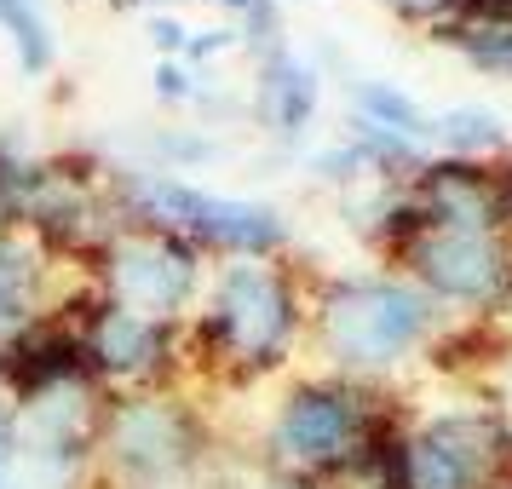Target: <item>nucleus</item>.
Returning a JSON list of instances; mask_svg holds the SVG:
<instances>
[{
	"instance_id": "obj_1",
	"label": "nucleus",
	"mask_w": 512,
	"mask_h": 489,
	"mask_svg": "<svg viewBox=\"0 0 512 489\" xmlns=\"http://www.w3.org/2000/svg\"><path fill=\"white\" fill-rule=\"evenodd\" d=\"M121 196L150 231L213 242V248H231V254H271L288 236L271 208L213 196V190H196L185 179H167V173H121Z\"/></svg>"
},
{
	"instance_id": "obj_2",
	"label": "nucleus",
	"mask_w": 512,
	"mask_h": 489,
	"mask_svg": "<svg viewBox=\"0 0 512 489\" xmlns=\"http://www.w3.org/2000/svg\"><path fill=\"white\" fill-rule=\"evenodd\" d=\"M432 311L397 282H340L323 300V340L346 369H386L415 346Z\"/></svg>"
},
{
	"instance_id": "obj_3",
	"label": "nucleus",
	"mask_w": 512,
	"mask_h": 489,
	"mask_svg": "<svg viewBox=\"0 0 512 489\" xmlns=\"http://www.w3.org/2000/svg\"><path fill=\"white\" fill-rule=\"evenodd\" d=\"M208 340H219L225 351L248 357L254 369H271L294 334V294L277 271L265 265H231L219 288H213V311L202 323Z\"/></svg>"
},
{
	"instance_id": "obj_4",
	"label": "nucleus",
	"mask_w": 512,
	"mask_h": 489,
	"mask_svg": "<svg viewBox=\"0 0 512 489\" xmlns=\"http://www.w3.org/2000/svg\"><path fill=\"white\" fill-rule=\"evenodd\" d=\"M104 300L133 311V317H150V323H167L179 317L196 288V248L185 236H121L116 248H104Z\"/></svg>"
},
{
	"instance_id": "obj_5",
	"label": "nucleus",
	"mask_w": 512,
	"mask_h": 489,
	"mask_svg": "<svg viewBox=\"0 0 512 489\" xmlns=\"http://www.w3.org/2000/svg\"><path fill=\"white\" fill-rule=\"evenodd\" d=\"M104 449L121 472L156 484L196 461V420L167 397H121L104 420Z\"/></svg>"
},
{
	"instance_id": "obj_6",
	"label": "nucleus",
	"mask_w": 512,
	"mask_h": 489,
	"mask_svg": "<svg viewBox=\"0 0 512 489\" xmlns=\"http://www.w3.org/2000/svg\"><path fill=\"white\" fill-rule=\"evenodd\" d=\"M507 455V432L489 415H438L415 443H403L409 489H478Z\"/></svg>"
},
{
	"instance_id": "obj_7",
	"label": "nucleus",
	"mask_w": 512,
	"mask_h": 489,
	"mask_svg": "<svg viewBox=\"0 0 512 489\" xmlns=\"http://www.w3.org/2000/svg\"><path fill=\"white\" fill-rule=\"evenodd\" d=\"M87 346H81V328L64 323H29L24 334H12L0 346V386L12 397V409H29L52 392H70L87 380Z\"/></svg>"
},
{
	"instance_id": "obj_8",
	"label": "nucleus",
	"mask_w": 512,
	"mask_h": 489,
	"mask_svg": "<svg viewBox=\"0 0 512 489\" xmlns=\"http://www.w3.org/2000/svg\"><path fill=\"white\" fill-rule=\"evenodd\" d=\"M363 438V409L346 386H300L277 415V449L300 466H334Z\"/></svg>"
},
{
	"instance_id": "obj_9",
	"label": "nucleus",
	"mask_w": 512,
	"mask_h": 489,
	"mask_svg": "<svg viewBox=\"0 0 512 489\" xmlns=\"http://www.w3.org/2000/svg\"><path fill=\"white\" fill-rule=\"evenodd\" d=\"M81 346H87V369L110 380H144L167 363V323L93 300V311H81Z\"/></svg>"
},
{
	"instance_id": "obj_10",
	"label": "nucleus",
	"mask_w": 512,
	"mask_h": 489,
	"mask_svg": "<svg viewBox=\"0 0 512 489\" xmlns=\"http://www.w3.org/2000/svg\"><path fill=\"white\" fill-rule=\"evenodd\" d=\"M409 259L438 294H455V300H489L507 282V254L484 231H426L415 236Z\"/></svg>"
},
{
	"instance_id": "obj_11",
	"label": "nucleus",
	"mask_w": 512,
	"mask_h": 489,
	"mask_svg": "<svg viewBox=\"0 0 512 489\" xmlns=\"http://www.w3.org/2000/svg\"><path fill=\"white\" fill-rule=\"evenodd\" d=\"M507 213V190L489 185L478 167L466 162H443L426 167L420 179V219L438 231H489Z\"/></svg>"
},
{
	"instance_id": "obj_12",
	"label": "nucleus",
	"mask_w": 512,
	"mask_h": 489,
	"mask_svg": "<svg viewBox=\"0 0 512 489\" xmlns=\"http://www.w3.org/2000/svg\"><path fill=\"white\" fill-rule=\"evenodd\" d=\"M259 93H265V121L277 127L282 139H300L305 127H311V110H317V75L305 70L294 52H271V58H265Z\"/></svg>"
},
{
	"instance_id": "obj_13",
	"label": "nucleus",
	"mask_w": 512,
	"mask_h": 489,
	"mask_svg": "<svg viewBox=\"0 0 512 489\" xmlns=\"http://www.w3.org/2000/svg\"><path fill=\"white\" fill-rule=\"evenodd\" d=\"M35 294H41V254L0 231V346L35 323Z\"/></svg>"
},
{
	"instance_id": "obj_14",
	"label": "nucleus",
	"mask_w": 512,
	"mask_h": 489,
	"mask_svg": "<svg viewBox=\"0 0 512 489\" xmlns=\"http://www.w3.org/2000/svg\"><path fill=\"white\" fill-rule=\"evenodd\" d=\"M357 110H363L369 127H380V133H392V139H403V144H415V139L432 133L426 116H420L397 87H386V81H363V87H357Z\"/></svg>"
},
{
	"instance_id": "obj_15",
	"label": "nucleus",
	"mask_w": 512,
	"mask_h": 489,
	"mask_svg": "<svg viewBox=\"0 0 512 489\" xmlns=\"http://www.w3.org/2000/svg\"><path fill=\"white\" fill-rule=\"evenodd\" d=\"M432 133L443 144H455V150H489V144H501V121L489 110H449Z\"/></svg>"
},
{
	"instance_id": "obj_16",
	"label": "nucleus",
	"mask_w": 512,
	"mask_h": 489,
	"mask_svg": "<svg viewBox=\"0 0 512 489\" xmlns=\"http://www.w3.org/2000/svg\"><path fill=\"white\" fill-rule=\"evenodd\" d=\"M449 41L466 47L472 58H484V64H507V70H512V29L484 24V29H461V35H449Z\"/></svg>"
},
{
	"instance_id": "obj_17",
	"label": "nucleus",
	"mask_w": 512,
	"mask_h": 489,
	"mask_svg": "<svg viewBox=\"0 0 512 489\" xmlns=\"http://www.w3.org/2000/svg\"><path fill=\"white\" fill-rule=\"evenodd\" d=\"M156 81H162V98H190L196 87H190V70L179 64V58H167L162 70H156Z\"/></svg>"
},
{
	"instance_id": "obj_18",
	"label": "nucleus",
	"mask_w": 512,
	"mask_h": 489,
	"mask_svg": "<svg viewBox=\"0 0 512 489\" xmlns=\"http://www.w3.org/2000/svg\"><path fill=\"white\" fill-rule=\"evenodd\" d=\"M455 6H466V12H472V18H484V24L512 29V0H455Z\"/></svg>"
},
{
	"instance_id": "obj_19",
	"label": "nucleus",
	"mask_w": 512,
	"mask_h": 489,
	"mask_svg": "<svg viewBox=\"0 0 512 489\" xmlns=\"http://www.w3.org/2000/svg\"><path fill=\"white\" fill-rule=\"evenodd\" d=\"M185 41H190V29H179L173 18H156V47L162 52H185Z\"/></svg>"
},
{
	"instance_id": "obj_20",
	"label": "nucleus",
	"mask_w": 512,
	"mask_h": 489,
	"mask_svg": "<svg viewBox=\"0 0 512 489\" xmlns=\"http://www.w3.org/2000/svg\"><path fill=\"white\" fill-rule=\"evenodd\" d=\"M121 6H144V0H121ZM213 6H231V12H265V0H213Z\"/></svg>"
},
{
	"instance_id": "obj_21",
	"label": "nucleus",
	"mask_w": 512,
	"mask_h": 489,
	"mask_svg": "<svg viewBox=\"0 0 512 489\" xmlns=\"http://www.w3.org/2000/svg\"><path fill=\"white\" fill-rule=\"evenodd\" d=\"M403 12H443V6H455V0H397Z\"/></svg>"
},
{
	"instance_id": "obj_22",
	"label": "nucleus",
	"mask_w": 512,
	"mask_h": 489,
	"mask_svg": "<svg viewBox=\"0 0 512 489\" xmlns=\"http://www.w3.org/2000/svg\"><path fill=\"white\" fill-rule=\"evenodd\" d=\"M0 489H12L6 484V438H0Z\"/></svg>"
},
{
	"instance_id": "obj_23",
	"label": "nucleus",
	"mask_w": 512,
	"mask_h": 489,
	"mask_svg": "<svg viewBox=\"0 0 512 489\" xmlns=\"http://www.w3.org/2000/svg\"><path fill=\"white\" fill-rule=\"evenodd\" d=\"M271 489H311V484H271Z\"/></svg>"
}]
</instances>
